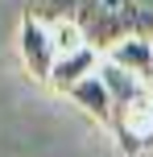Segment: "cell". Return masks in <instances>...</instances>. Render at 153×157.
<instances>
[{
  "instance_id": "obj_1",
  "label": "cell",
  "mask_w": 153,
  "mask_h": 157,
  "mask_svg": "<svg viewBox=\"0 0 153 157\" xmlns=\"http://www.w3.org/2000/svg\"><path fill=\"white\" fill-rule=\"evenodd\" d=\"M25 13L79 25L95 50H108L132 33L153 37V0H25Z\"/></svg>"
},
{
  "instance_id": "obj_2",
  "label": "cell",
  "mask_w": 153,
  "mask_h": 157,
  "mask_svg": "<svg viewBox=\"0 0 153 157\" xmlns=\"http://www.w3.org/2000/svg\"><path fill=\"white\" fill-rule=\"evenodd\" d=\"M17 37H21V62H25V71H29V78L50 83V71H54V62H58V41H54L50 21L37 17V13H25Z\"/></svg>"
},
{
  "instance_id": "obj_3",
  "label": "cell",
  "mask_w": 153,
  "mask_h": 157,
  "mask_svg": "<svg viewBox=\"0 0 153 157\" xmlns=\"http://www.w3.org/2000/svg\"><path fill=\"white\" fill-rule=\"evenodd\" d=\"M112 136H116V145H120V153H128V157L153 149V91L116 108Z\"/></svg>"
},
{
  "instance_id": "obj_4",
  "label": "cell",
  "mask_w": 153,
  "mask_h": 157,
  "mask_svg": "<svg viewBox=\"0 0 153 157\" xmlns=\"http://www.w3.org/2000/svg\"><path fill=\"white\" fill-rule=\"evenodd\" d=\"M66 99L75 103V108H83L95 124H104V128H112V116H116V99H112V91H108V83L95 75H87V78H79V83L66 91Z\"/></svg>"
},
{
  "instance_id": "obj_5",
  "label": "cell",
  "mask_w": 153,
  "mask_h": 157,
  "mask_svg": "<svg viewBox=\"0 0 153 157\" xmlns=\"http://www.w3.org/2000/svg\"><path fill=\"white\" fill-rule=\"evenodd\" d=\"M99 62H104V50H95V46H79V50H66V54H58V62H54V71H50V87L54 91H71L79 78H87V75H95L99 71Z\"/></svg>"
},
{
  "instance_id": "obj_6",
  "label": "cell",
  "mask_w": 153,
  "mask_h": 157,
  "mask_svg": "<svg viewBox=\"0 0 153 157\" xmlns=\"http://www.w3.org/2000/svg\"><path fill=\"white\" fill-rule=\"evenodd\" d=\"M112 62H120L124 71L141 75L145 83H153V37L149 33H132V37H120L116 46H108V54Z\"/></svg>"
},
{
  "instance_id": "obj_7",
  "label": "cell",
  "mask_w": 153,
  "mask_h": 157,
  "mask_svg": "<svg viewBox=\"0 0 153 157\" xmlns=\"http://www.w3.org/2000/svg\"><path fill=\"white\" fill-rule=\"evenodd\" d=\"M99 78L108 83L116 108H120V103H132V99H141V95L153 91V83H145V78L132 75V71H124L120 62H112V58H104V62H99Z\"/></svg>"
}]
</instances>
